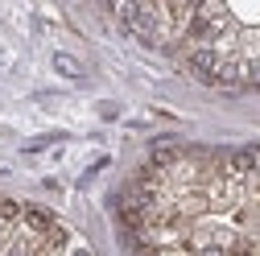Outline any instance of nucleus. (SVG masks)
<instances>
[{
  "mask_svg": "<svg viewBox=\"0 0 260 256\" xmlns=\"http://www.w3.org/2000/svg\"><path fill=\"white\" fill-rule=\"evenodd\" d=\"M58 71H62V75H71V79L79 75V71H75V62H71V58H62V54H58Z\"/></svg>",
  "mask_w": 260,
  "mask_h": 256,
  "instance_id": "f257e3e1",
  "label": "nucleus"
}]
</instances>
